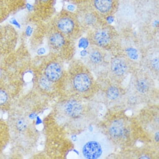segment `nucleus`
<instances>
[{"label":"nucleus","mask_w":159,"mask_h":159,"mask_svg":"<svg viewBox=\"0 0 159 159\" xmlns=\"http://www.w3.org/2000/svg\"><path fill=\"white\" fill-rule=\"evenodd\" d=\"M9 98L8 90L4 85L0 84V111H5L8 107Z\"/></svg>","instance_id":"nucleus-12"},{"label":"nucleus","mask_w":159,"mask_h":159,"mask_svg":"<svg viewBox=\"0 0 159 159\" xmlns=\"http://www.w3.org/2000/svg\"><path fill=\"white\" fill-rule=\"evenodd\" d=\"M91 5L103 19L112 16L118 8L117 0H92Z\"/></svg>","instance_id":"nucleus-3"},{"label":"nucleus","mask_w":159,"mask_h":159,"mask_svg":"<svg viewBox=\"0 0 159 159\" xmlns=\"http://www.w3.org/2000/svg\"><path fill=\"white\" fill-rule=\"evenodd\" d=\"M50 41L53 46L57 48L63 47L65 43V40L61 34L55 33L50 38Z\"/></svg>","instance_id":"nucleus-14"},{"label":"nucleus","mask_w":159,"mask_h":159,"mask_svg":"<svg viewBox=\"0 0 159 159\" xmlns=\"http://www.w3.org/2000/svg\"><path fill=\"white\" fill-rule=\"evenodd\" d=\"M148 88V84L146 80L142 78L137 81L136 89L139 92L144 93L147 91Z\"/></svg>","instance_id":"nucleus-15"},{"label":"nucleus","mask_w":159,"mask_h":159,"mask_svg":"<svg viewBox=\"0 0 159 159\" xmlns=\"http://www.w3.org/2000/svg\"><path fill=\"white\" fill-rule=\"evenodd\" d=\"M124 131L123 124L119 121L115 122L109 129L110 134L114 138H120L124 133Z\"/></svg>","instance_id":"nucleus-13"},{"label":"nucleus","mask_w":159,"mask_h":159,"mask_svg":"<svg viewBox=\"0 0 159 159\" xmlns=\"http://www.w3.org/2000/svg\"><path fill=\"white\" fill-rule=\"evenodd\" d=\"M40 85L43 89L48 90L52 85V82L46 76L42 77L40 80Z\"/></svg>","instance_id":"nucleus-17"},{"label":"nucleus","mask_w":159,"mask_h":159,"mask_svg":"<svg viewBox=\"0 0 159 159\" xmlns=\"http://www.w3.org/2000/svg\"><path fill=\"white\" fill-rule=\"evenodd\" d=\"M79 17L80 24L89 30L107 23L106 20L98 13L91 4L89 8L81 12Z\"/></svg>","instance_id":"nucleus-2"},{"label":"nucleus","mask_w":159,"mask_h":159,"mask_svg":"<svg viewBox=\"0 0 159 159\" xmlns=\"http://www.w3.org/2000/svg\"><path fill=\"white\" fill-rule=\"evenodd\" d=\"M32 32V29L30 26H28L26 30V33L28 35H30L31 34Z\"/></svg>","instance_id":"nucleus-20"},{"label":"nucleus","mask_w":159,"mask_h":159,"mask_svg":"<svg viewBox=\"0 0 159 159\" xmlns=\"http://www.w3.org/2000/svg\"><path fill=\"white\" fill-rule=\"evenodd\" d=\"M119 95L118 89L116 87L111 86L107 89V96L110 100H114L117 99Z\"/></svg>","instance_id":"nucleus-16"},{"label":"nucleus","mask_w":159,"mask_h":159,"mask_svg":"<svg viewBox=\"0 0 159 159\" xmlns=\"http://www.w3.org/2000/svg\"><path fill=\"white\" fill-rule=\"evenodd\" d=\"M88 41L90 45L98 46L106 51H113L118 46V33L112 26L106 23L89 30Z\"/></svg>","instance_id":"nucleus-1"},{"label":"nucleus","mask_w":159,"mask_h":159,"mask_svg":"<svg viewBox=\"0 0 159 159\" xmlns=\"http://www.w3.org/2000/svg\"><path fill=\"white\" fill-rule=\"evenodd\" d=\"M9 124L4 120L0 119V155L8 145L10 138Z\"/></svg>","instance_id":"nucleus-8"},{"label":"nucleus","mask_w":159,"mask_h":159,"mask_svg":"<svg viewBox=\"0 0 159 159\" xmlns=\"http://www.w3.org/2000/svg\"><path fill=\"white\" fill-rule=\"evenodd\" d=\"M132 58L125 54L119 53L113 56L110 61L111 71L115 75L122 76L125 74L128 70V62Z\"/></svg>","instance_id":"nucleus-4"},{"label":"nucleus","mask_w":159,"mask_h":159,"mask_svg":"<svg viewBox=\"0 0 159 159\" xmlns=\"http://www.w3.org/2000/svg\"><path fill=\"white\" fill-rule=\"evenodd\" d=\"M75 89L79 92L89 90L92 84L91 77L86 72H80L76 74L73 80Z\"/></svg>","instance_id":"nucleus-6"},{"label":"nucleus","mask_w":159,"mask_h":159,"mask_svg":"<svg viewBox=\"0 0 159 159\" xmlns=\"http://www.w3.org/2000/svg\"><path fill=\"white\" fill-rule=\"evenodd\" d=\"M41 1H42V2H46V1H47L48 0H41Z\"/></svg>","instance_id":"nucleus-23"},{"label":"nucleus","mask_w":159,"mask_h":159,"mask_svg":"<svg viewBox=\"0 0 159 159\" xmlns=\"http://www.w3.org/2000/svg\"><path fill=\"white\" fill-rule=\"evenodd\" d=\"M64 111L70 117L75 118L81 114L83 107L81 104L75 100H70L64 106Z\"/></svg>","instance_id":"nucleus-10"},{"label":"nucleus","mask_w":159,"mask_h":159,"mask_svg":"<svg viewBox=\"0 0 159 159\" xmlns=\"http://www.w3.org/2000/svg\"><path fill=\"white\" fill-rule=\"evenodd\" d=\"M45 75L46 78L51 82L58 81L62 75L61 67L58 63H51L46 67Z\"/></svg>","instance_id":"nucleus-9"},{"label":"nucleus","mask_w":159,"mask_h":159,"mask_svg":"<svg viewBox=\"0 0 159 159\" xmlns=\"http://www.w3.org/2000/svg\"><path fill=\"white\" fill-rule=\"evenodd\" d=\"M46 52V49L43 47H41L37 51V53L39 55L44 54Z\"/></svg>","instance_id":"nucleus-19"},{"label":"nucleus","mask_w":159,"mask_h":159,"mask_svg":"<svg viewBox=\"0 0 159 159\" xmlns=\"http://www.w3.org/2000/svg\"><path fill=\"white\" fill-rule=\"evenodd\" d=\"M83 155L85 158L96 159L101 156L102 150L101 145L96 141L87 143L82 149Z\"/></svg>","instance_id":"nucleus-7"},{"label":"nucleus","mask_w":159,"mask_h":159,"mask_svg":"<svg viewBox=\"0 0 159 159\" xmlns=\"http://www.w3.org/2000/svg\"><path fill=\"white\" fill-rule=\"evenodd\" d=\"M155 140H156V142L159 141V132H157V133H156V134H155Z\"/></svg>","instance_id":"nucleus-21"},{"label":"nucleus","mask_w":159,"mask_h":159,"mask_svg":"<svg viewBox=\"0 0 159 159\" xmlns=\"http://www.w3.org/2000/svg\"><path fill=\"white\" fill-rule=\"evenodd\" d=\"M34 1L35 0H28V3H30V4H33L34 3Z\"/></svg>","instance_id":"nucleus-22"},{"label":"nucleus","mask_w":159,"mask_h":159,"mask_svg":"<svg viewBox=\"0 0 159 159\" xmlns=\"http://www.w3.org/2000/svg\"><path fill=\"white\" fill-rule=\"evenodd\" d=\"M25 13L24 11H22L20 12L17 15V18L18 20L21 21L22 20L24 17L25 16Z\"/></svg>","instance_id":"nucleus-18"},{"label":"nucleus","mask_w":159,"mask_h":159,"mask_svg":"<svg viewBox=\"0 0 159 159\" xmlns=\"http://www.w3.org/2000/svg\"><path fill=\"white\" fill-rule=\"evenodd\" d=\"M57 26L62 32L66 34H70L73 32L75 28V24L72 18L65 17L60 20Z\"/></svg>","instance_id":"nucleus-11"},{"label":"nucleus","mask_w":159,"mask_h":159,"mask_svg":"<svg viewBox=\"0 0 159 159\" xmlns=\"http://www.w3.org/2000/svg\"><path fill=\"white\" fill-rule=\"evenodd\" d=\"M85 56L87 57L89 62L92 64L100 65L106 61L107 52L101 48L90 45Z\"/></svg>","instance_id":"nucleus-5"}]
</instances>
